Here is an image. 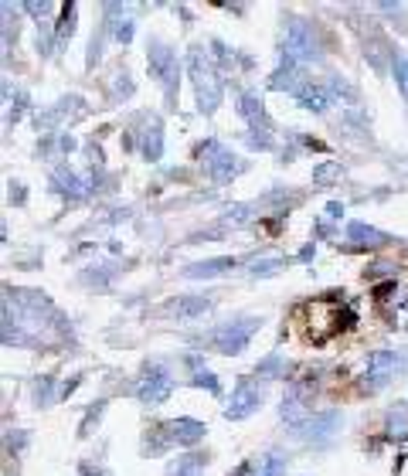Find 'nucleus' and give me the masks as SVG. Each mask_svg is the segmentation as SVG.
<instances>
[{
	"mask_svg": "<svg viewBox=\"0 0 408 476\" xmlns=\"http://www.w3.org/2000/svg\"><path fill=\"white\" fill-rule=\"evenodd\" d=\"M225 214H228V221H235V225H245V221H248V204H231Z\"/></svg>",
	"mask_w": 408,
	"mask_h": 476,
	"instance_id": "obj_35",
	"label": "nucleus"
},
{
	"mask_svg": "<svg viewBox=\"0 0 408 476\" xmlns=\"http://www.w3.org/2000/svg\"><path fill=\"white\" fill-rule=\"evenodd\" d=\"M24 442H27V436H24V432H17V436H7V449H14V453H17V449H24Z\"/></svg>",
	"mask_w": 408,
	"mask_h": 476,
	"instance_id": "obj_37",
	"label": "nucleus"
},
{
	"mask_svg": "<svg viewBox=\"0 0 408 476\" xmlns=\"http://www.w3.org/2000/svg\"><path fill=\"white\" fill-rule=\"evenodd\" d=\"M198 157H207L204 164H207V174H211L214 184H228L238 174V157L228 153V150H221L218 143H204L201 150H198Z\"/></svg>",
	"mask_w": 408,
	"mask_h": 476,
	"instance_id": "obj_7",
	"label": "nucleus"
},
{
	"mask_svg": "<svg viewBox=\"0 0 408 476\" xmlns=\"http://www.w3.org/2000/svg\"><path fill=\"white\" fill-rule=\"evenodd\" d=\"M296 102L309 109V112H323L327 105H330V92H327V86H313V82H306L303 89L296 92Z\"/></svg>",
	"mask_w": 408,
	"mask_h": 476,
	"instance_id": "obj_19",
	"label": "nucleus"
},
{
	"mask_svg": "<svg viewBox=\"0 0 408 476\" xmlns=\"http://www.w3.org/2000/svg\"><path fill=\"white\" fill-rule=\"evenodd\" d=\"M340 425V412H323V415H313V418H303L296 425V439L300 442H327Z\"/></svg>",
	"mask_w": 408,
	"mask_h": 476,
	"instance_id": "obj_9",
	"label": "nucleus"
},
{
	"mask_svg": "<svg viewBox=\"0 0 408 476\" xmlns=\"http://www.w3.org/2000/svg\"><path fill=\"white\" fill-rule=\"evenodd\" d=\"M248 147H252V150H272L269 129H252V133H248Z\"/></svg>",
	"mask_w": 408,
	"mask_h": 476,
	"instance_id": "obj_34",
	"label": "nucleus"
},
{
	"mask_svg": "<svg viewBox=\"0 0 408 476\" xmlns=\"http://www.w3.org/2000/svg\"><path fill=\"white\" fill-rule=\"evenodd\" d=\"M140 150H143L146 160H160V153H164V126H160V119L146 123V129L140 136Z\"/></svg>",
	"mask_w": 408,
	"mask_h": 476,
	"instance_id": "obj_17",
	"label": "nucleus"
},
{
	"mask_svg": "<svg viewBox=\"0 0 408 476\" xmlns=\"http://www.w3.org/2000/svg\"><path fill=\"white\" fill-rule=\"evenodd\" d=\"M201 466H204V456H184V460L174 466V476H198Z\"/></svg>",
	"mask_w": 408,
	"mask_h": 476,
	"instance_id": "obj_31",
	"label": "nucleus"
},
{
	"mask_svg": "<svg viewBox=\"0 0 408 476\" xmlns=\"http://www.w3.org/2000/svg\"><path fill=\"white\" fill-rule=\"evenodd\" d=\"M188 72H191V82H194V95H198V109L204 116H211L218 105H221V79L214 75L211 68V58L201 45H194L188 51Z\"/></svg>",
	"mask_w": 408,
	"mask_h": 476,
	"instance_id": "obj_2",
	"label": "nucleus"
},
{
	"mask_svg": "<svg viewBox=\"0 0 408 476\" xmlns=\"http://www.w3.org/2000/svg\"><path fill=\"white\" fill-rule=\"evenodd\" d=\"M398 368V354L395 351H374L368 358V375H364V388L368 391H378L381 384H388V378L395 375Z\"/></svg>",
	"mask_w": 408,
	"mask_h": 476,
	"instance_id": "obj_11",
	"label": "nucleus"
},
{
	"mask_svg": "<svg viewBox=\"0 0 408 476\" xmlns=\"http://www.w3.org/2000/svg\"><path fill=\"white\" fill-rule=\"evenodd\" d=\"M327 214H330V218H340V214H344V204H340V201H330V204H327Z\"/></svg>",
	"mask_w": 408,
	"mask_h": 476,
	"instance_id": "obj_42",
	"label": "nucleus"
},
{
	"mask_svg": "<svg viewBox=\"0 0 408 476\" xmlns=\"http://www.w3.org/2000/svg\"><path fill=\"white\" fill-rule=\"evenodd\" d=\"M51 184L62 190V194H72V197H82V181H79V174H72L68 167H58L55 174H51Z\"/></svg>",
	"mask_w": 408,
	"mask_h": 476,
	"instance_id": "obj_20",
	"label": "nucleus"
},
{
	"mask_svg": "<svg viewBox=\"0 0 408 476\" xmlns=\"http://www.w3.org/2000/svg\"><path fill=\"white\" fill-rule=\"evenodd\" d=\"M58 38H68L75 31V3H62V21H58Z\"/></svg>",
	"mask_w": 408,
	"mask_h": 476,
	"instance_id": "obj_28",
	"label": "nucleus"
},
{
	"mask_svg": "<svg viewBox=\"0 0 408 476\" xmlns=\"http://www.w3.org/2000/svg\"><path fill=\"white\" fill-rule=\"evenodd\" d=\"M378 10H381V14H395V17H402V14H405V7H402V3H378Z\"/></svg>",
	"mask_w": 408,
	"mask_h": 476,
	"instance_id": "obj_40",
	"label": "nucleus"
},
{
	"mask_svg": "<svg viewBox=\"0 0 408 476\" xmlns=\"http://www.w3.org/2000/svg\"><path fill=\"white\" fill-rule=\"evenodd\" d=\"M170 391H174V381L167 378V371H160V368H150L146 378H140V384H136V398L143 405H150V408L164 405L170 398Z\"/></svg>",
	"mask_w": 408,
	"mask_h": 476,
	"instance_id": "obj_8",
	"label": "nucleus"
},
{
	"mask_svg": "<svg viewBox=\"0 0 408 476\" xmlns=\"http://www.w3.org/2000/svg\"><path fill=\"white\" fill-rule=\"evenodd\" d=\"M259 405H262V388L255 384V381H238L235 384V391H231V398H228V405H225V418H231V422H242V418H248L252 412H259Z\"/></svg>",
	"mask_w": 408,
	"mask_h": 476,
	"instance_id": "obj_6",
	"label": "nucleus"
},
{
	"mask_svg": "<svg viewBox=\"0 0 408 476\" xmlns=\"http://www.w3.org/2000/svg\"><path fill=\"white\" fill-rule=\"evenodd\" d=\"M24 184H10V204H24Z\"/></svg>",
	"mask_w": 408,
	"mask_h": 476,
	"instance_id": "obj_38",
	"label": "nucleus"
},
{
	"mask_svg": "<svg viewBox=\"0 0 408 476\" xmlns=\"http://www.w3.org/2000/svg\"><path fill=\"white\" fill-rule=\"evenodd\" d=\"M392 62H395V79H398V89H402V95L408 99V55L395 51V55H392Z\"/></svg>",
	"mask_w": 408,
	"mask_h": 476,
	"instance_id": "obj_27",
	"label": "nucleus"
},
{
	"mask_svg": "<svg viewBox=\"0 0 408 476\" xmlns=\"http://www.w3.org/2000/svg\"><path fill=\"white\" fill-rule=\"evenodd\" d=\"M160 432H164V442H177V446H194V442H201L204 439V422L198 418H170V422H164L160 425Z\"/></svg>",
	"mask_w": 408,
	"mask_h": 476,
	"instance_id": "obj_10",
	"label": "nucleus"
},
{
	"mask_svg": "<svg viewBox=\"0 0 408 476\" xmlns=\"http://www.w3.org/2000/svg\"><path fill=\"white\" fill-rule=\"evenodd\" d=\"M306 86L303 79V68L300 65H293V62H283L276 72H272V79H269V89H276V92H300Z\"/></svg>",
	"mask_w": 408,
	"mask_h": 476,
	"instance_id": "obj_12",
	"label": "nucleus"
},
{
	"mask_svg": "<svg viewBox=\"0 0 408 476\" xmlns=\"http://www.w3.org/2000/svg\"><path fill=\"white\" fill-rule=\"evenodd\" d=\"M235 266H238V262H235L231 255H218V259H204V262L188 266L184 276H188V279H211V276H221V273H228V269H235Z\"/></svg>",
	"mask_w": 408,
	"mask_h": 476,
	"instance_id": "obj_13",
	"label": "nucleus"
},
{
	"mask_svg": "<svg viewBox=\"0 0 408 476\" xmlns=\"http://www.w3.org/2000/svg\"><path fill=\"white\" fill-rule=\"evenodd\" d=\"M283 371H286V364H283L279 354H269L266 361L255 364V375H259V378H272V375H283Z\"/></svg>",
	"mask_w": 408,
	"mask_h": 476,
	"instance_id": "obj_25",
	"label": "nucleus"
},
{
	"mask_svg": "<svg viewBox=\"0 0 408 476\" xmlns=\"http://www.w3.org/2000/svg\"><path fill=\"white\" fill-rule=\"evenodd\" d=\"M279 415H283L286 422H293V425L303 422V415H306V384H293V391L283 398Z\"/></svg>",
	"mask_w": 408,
	"mask_h": 476,
	"instance_id": "obj_16",
	"label": "nucleus"
},
{
	"mask_svg": "<svg viewBox=\"0 0 408 476\" xmlns=\"http://www.w3.org/2000/svg\"><path fill=\"white\" fill-rule=\"evenodd\" d=\"M102 412H105V401H96V405H92V408L86 412V418H82V425H79V436H82V439H86L89 432H92V422H99Z\"/></svg>",
	"mask_w": 408,
	"mask_h": 476,
	"instance_id": "obj_30",
	"label": "nucleus"
},
{
	"mask_svg": "<svg viewBox=\"0 0 408 476\" xmlns=\"http://www.w3.org/2000/svg\"><path fill=\"white\" fill-rule=\"evenodd\" d=\"M31 394H34V401H38V405H51L55 378H38V381H34V388H31Z\"/></svg>",
	"mask_w": 408,
	"mask_h": 476,
	"instance_id": "obj_26",
	"label": "nucleus"
},
{
	"mask_svg": "<svg viewBox=\"0 0 408 476\" xmlns=\"http://www.w3.org/2000/svg\"><path fill=\"white\" fill-rule=\"evenodd\" d=\"M24 7H27L31 14H38V17H41V14H51V10H55V3H24Z\"/></svg>",
	"mask_w": 408,
	"mask_h": 476,
	"instance_id": "obj_39",
	"label": "nucleus"
},
{
	"mask_svg": "<svg viewBox=\"0 0 408 476\" xmlns=\"http://www.w3.org/2000/svg\"><path fill=\"white\" fill-rule=\"evenodd\" d=\"M191 384H194V388H207L211 394H218V391H221V384H218V378H214L211 371H194Z\"/></svg>",
	"mask_w": 408,
	"mask_h": 476,
	"instance_id": "obj_33",
	"label": "nucleus"
},
{
	"mask_svg": "<svg viewBox=\"0 0 408 476\" xmlns=\"http://www.w3.org/2000/svg\"><path fill=\"white\" fill-rule=\"evenodd\" d=\"M320 55V45H316V31L309 21L300 17H290L286 24V41H283V62H293V65H303L313 62Z\"/></svg>",
	"mask_w": 408,
	"mask_h": 476,
	"instance_id": "obj_4",
	"label": "nucleus"
},
{
	"mask_svg": "<svg viewBox=\"0 0 408 476\" xmlns=\"http://www.w3.org/2000/svg\"><path fill=\"white\" fill-rule=\"evenodd\" d=\"M388 436H392V439H405L408 436V412L405 408H395V412L388 415Z\"/></svg>",
	"mask_w": 408,
	"mask_h": 476,
	"instance_id": "obj_24",
	"label": "nucleus"
},
{
	"mask_svg": "<svg viewBox=\"0 0 408 476\" xmlns=\"http://www.w3.org/2000/svg\"><path fill=\"white\" fill-rule=\"evenodd\" d=\"M405 412H408V401H405Z\"/></svg>",
	"mask_w": 408,
	"mask_h": 476,
	"instance_id": "obj_44",
	"label": "nucleus"
},
{
	"mask_svg": "<svg viewBox=\"0 0 408 476\" xmlns=\"http://www.w3.org/2000/svg\"><path fill=\"white\" fill-rule=\"evenodd\" d=\"M211 296L204 292V296H177L174 303H170V310L181 316V320H198V316H204L207 310H211Z\"/></svg>",
	"mask_w": 408,
	"mask_h": 476,
	"instance_id": "obj_14",
	"label": "nucleus"
},
{
	"mask_svg": "<svg viewBox=\"0 0 408 476\" xmlns=\"http://www.w3.org/2000/svg\"><path fill=\"white\" fill-rule=\"evenodd\" d=\"M259 323H262L259 316H242V320H235V323L218 327V330L211 334L214 351H218V354H242V351L248 347L252 334L259 330Z\"/></svg>",
	"mask_w": 408,
	"mask_h": 476,
	"instance_id": "obj_5",
	"label": "nucleus"
},
{
	"mask_svg": "<svg viewBox=\"0 0 408 476\" xmlns=\"http://www.w3.org/2000/svg\"><path fill=\"white\" fill-rule=\"evenodd\" d=\"M347 238L357 242V245H368V249L388 245V235H381L378 228H371V225H364V221H350V225H347Z\"/></svg>",
	"mask_w": 408,
	"mask_h": 476,
	"instance_id": "obj_18",
	"label": "nucleus"
},
{
	"mask_svg": "<svg viewBox=\"0 0 408 476\" xmlns=\"http://www.w3.org/2000/svg\"><path fill=\"white\" fill-rule=\"evenodd\" d=\"M105 27H112V34H116V41H123V45H129L133 41V21L129 17H123V21H105Z\"/></svg>",
	"mask_w": 408,
	"mask_h": 476,
	"instance_id": "obj_29",
	"label": "nucleus"
},
{
	"mask_svg": "<svg viewBox=\"0 0 408 476\" xmlns=\"http://www.w3.org/2000/svg\"><path fill=\"white\" fill-rule=\"evenodd\" d=\"M255 476H286V456L269 453L266 460H259V473Z\"/></svg>",
	"mask_w": 408,
	"mask_h": 476,
	"instance_id": "obj_23",
	"label": "nucleus"
},
{
	"mask_svg": "<svg viewBox=\"0 0 408 476\" xmlns=\"http://www.w3.org/2000/svg\"><path fill=\"white\" fill-rule=\"evenodd\" d=\"M330 89H333L337 95H344L347 102H354V99H357V89H354L344 75H330Z\"/></svg>",
	"mask_w": 408,
	"mask_h": 476,
	"instance_id": "obj_32",
	"label": "nucleus"
},
{
	"mask_svg": "<svg viewBox=\"0 0 408 476\" xmlns=\"http://www.w3.org/2000/svg\"><path fill=\"white\" fill-rule=\"evenodd\" d=\"M133 92V82H129V75H123V82H116V95H129Z\"/></svg>",
	"mask_w": 408,
	"mask_h": 476,
	"instance_id": "obj_41",
	"label": "nucleus"
},
{
	"mask_svg": "<svg viewBox=\"0 0 408 476\" xmlns=\"http://www.w3.org/2000/svg\"><path fill=\"white\" fill-rule=\"evenodd\" d=\"M300 320H303V337L309 344H327L340 327H350L354 323V313L340 310L337 299H313L300 310Z\"/></svg>",
	"mask_w": 408,
	"mask_h": 476,
	"instance_id": "obj_1",
	"label": "nucleus"
},
{
	"mask_svg": "<svg viewBox=\"0 0 408 476\" xmlns=\"http://www.w3.org/2000/svg\"><path fill=\"white\" fill-rule=\"evenodd\" d=\"M238 112L252 123V129H269V116H266V105L255 92H242L238 99Z\"/></svg>",
	"mask_w": 408,
	"mask_h": 476,
	"instance_id": "obj_15",
	"label": "nucleus"
},
{
	"mask_svg": "<svg viewBox=\"0 0 408 476\" xmlns=\"http://www.w3.org/2000/svg\"><path fill=\"white\" fill-rule=\"evenodd\" d=\"M82 476H109V473H102V470H92V466L86 463V466H82Z\"/></svg>",
	"mask_w": 408,
	"mask_h": 476,
	"instance_id": "obj_43",
	"label": "nucleus"
},
{
	"mask_svg": "<svg viewBox=\"0 0 408 476\" xmlns=\"http://www.w3.org/2000/svg\"><path fill=\"white\" fill-rule=\"evenodd\" d=\"M146 65H150V75L160 82L167 102H174V95H177V75H181V62H177L174 48L164 45V41H150V48H146Z\"/></svg>",
	"mask_w": 408,
	"mask_h": 476,
	"instance_id": "obj_3",
	"label": "nucleus"
},
{
	"mask_svg": "<svg viewBox=\"0 0 408 476\" xmlns=\"http://www.w3.org/2000/svg\"><path fill=\"white\" fill-rule=\"evenodd\" d=\"M340 174H344V171H340V164H337V160H327V164L313 167V184L327 188V184H333V181H337Z\"/></svg>",
	"mask_w": 408,
	"mask_h": 476,
	"instance_id": "obj_21",
	"label": "nucleus"
},
{
	"mask_svg": "<svg viewBox=\"0 0 408 476\" xmlns=\"http://www.w3.org/2000/svg\"><path fill=\"white\" fill-rule=\"evenodd\" d=\"M392 292H395V279L378 286V289H374V299H378V303H385V299H392Z\"/></svg>",
	"mask_w": 408,
	"mask_h": 476,
	"instance_id": "obj_36",
	"label": "nucleus"
},
{
	"mask_svg": "<svg viewBox=\"0 0 408 476\" xmlns=\"http://www.w3.org/2000/svg\"><path fill=\"white\" fill-rule=\"evenodd\" d=\"M279 269H286V259L283 255H269V259H255L252 262V276H276Z\"/></svg>",
	"mask_w": 408,
	"mask_h": 476,
	"instance_id": "obj_22",
	"label": "nucleus"
}]
</instances>
